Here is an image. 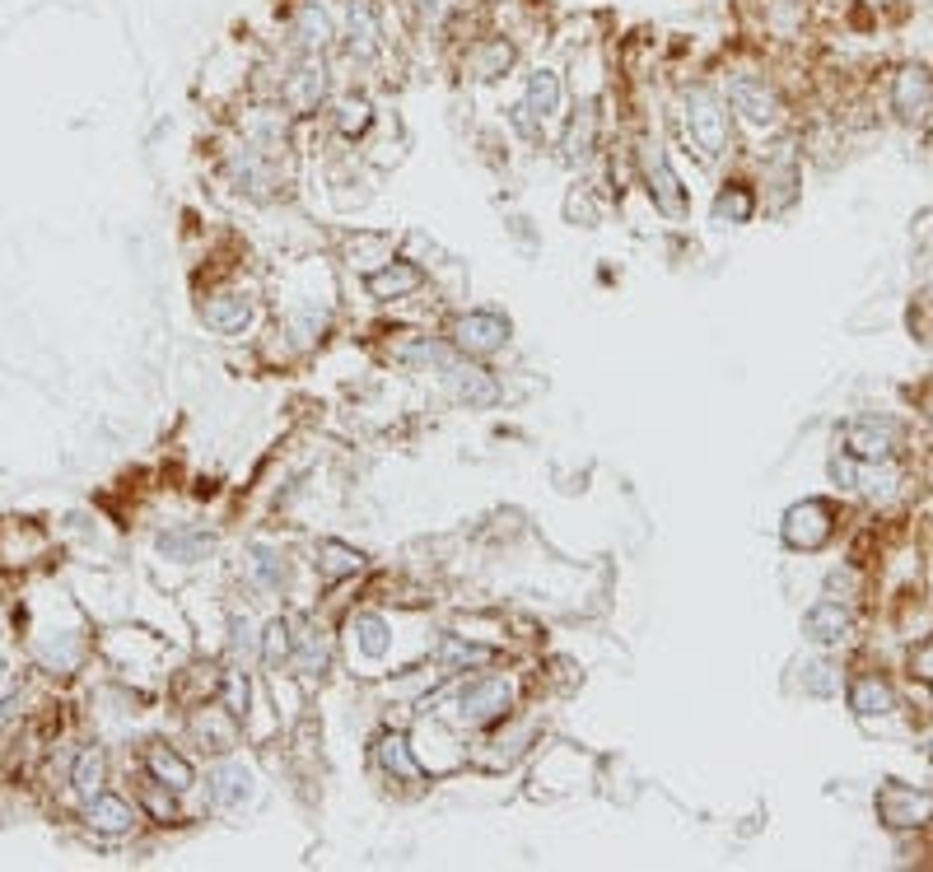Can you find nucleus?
I'll return each instance as SVG.
<instances>
[{
	"label": "nucleus",
	"mask_w": 933,
	"mask_h": 872,
	"mask_svg": "<svg viewBox=\"0 0 933 872\" xmlns=\"http://www.w3.org/2000/svg\"><path fill=\"white\" fill-rule=\"evenodd\" d=\"M453 719L466 723V728H481V723H495L505 719L513 709V682L509 676H476V682H466L453 700Z\"/></svg>",
	"instance_id": "obj_1"
},
{
	"label": "nucleus",
	"mask_w": 933,
	"mask_h": 872,
	"mask_svg": "<svg viewBox=\"0 0 933 872\" xmlns=\"http://www.w3.org/2000/svg\"><path fill=\"white\" fill-rule=\"evenodd\" d=\"M686 131L705 154H723V145H729V117H723L714 90H705V84L686 90Z\"/></svg>",
	"instance_id": "obj_2"
},
{
	"label": "nucleus",
	"mask_w": 933,
	"mask_h": 872,
	"mask_svg": "<svg viewBox=\"0 0 933 872\" xmlns=\"http://www.w3.org/2000/svg\"><path fill=\"white\" fill-rule=\"evenodd\" d=\"M729 103L752 127H775L780 121V94L766 84V75H752V71L729 75Z\"/></svg>",
	"instance_id": "obj_3"
},
{
	"label": "nucleus",
	"mask_w": 933,
	"mask_h": 872,
	"mask_svg": "<svg viewBox=\"0 0 933 872\" xmlns=\"http://www.w3.org/2000/svg\"><path fill=\"white\" fill-rule=\"evenodd\" d=\"M831 509H826L822 499H803V504H793V509L784 514V542L793 546V551H817V546H826L831 542Z\"/></svg>",
	"instance_id": "obj_4"
},
{
	"label": "nucleus",
	"mask_w": 933,
	"mask_h": 872,
	"mask_svg": "<svg viewBox=\"0 0 933 872\" xmlns=\"http://www.w3.org/2000/svg\"><path fill=\"white\" fill-rule=\"evenodd\" d=\"M645 178H649V191H653V205H659L668 220H682L686 215V191L677 182V173H672L663 145H645Z\"/></svg>",
	"instance_id": "obj_5"
},
{
	"label": "nucleus",
	"mask_w": 933,
	"mask_h": 872,
	"mask_svg": "<svg viewBox=\"0 0 933 872\" xmlns=\"http://www.w3.org/2000/svg\"><path fill=\"white\" fill-rule=\"evenodd\" d=\"M453 341L466 355H491L509 341V318H499V313H462L453 322Z\"/></svg>",
	"instance_id": "obj_6"
},
{
	"label": "nucleus",
	"mask_w": 933,
	"mask_h": 872,
	"mask_svg": "<svg viewBox=\"0 0 933 872\" xmlns=\"http://www.w3.org/2000/svg\"><path fill=\"white\" fill-rule=\"evenodd\" d=\"M444 378H448V392H453L462 406H472V411H486V406H495V401H499V382L481 369V364L453 360L444 369Z\"/></svg>",
	"instance_id": "obj_7"
},
{
	"label": "nucleus",
	"mask_w": 933,
	"mask_h": 872,
	"mask_svg": "<svg viewBox=\"0 0 933 872\" xmlns=\"http://www.w3.org/2000/svg\"><path fill=\"white\" fill-rule=\"evenodd\" d=\"M929 812H933V798L906 789V783H887V789L877 793V816H883L891 830L920 826V822H929Z\"/></svg>",
	"instance_id": "obj_8"
},
{
	"label": "nucleus",
	"mask_w": 933,
	"mask_h": 872,
	"mask_svg": "<svg viewBox=\"0 0 933 872\" xmlns=\"http://www.w3.org/2000/svg\"><path fill=\"white\" fill-rule=\"evenodd\" d=\"M229 173H234V182L248 191V197H271L275 191V168L271 160L262 154V145H244L229 160Z\"/></svg>",
	"instance_id": "obj_9"
},
{
	"label": "nucleus",
	"mask_w": 933,
	"mask_h": 872,
	"mask_svg": "<svg viewBox=\"0 0 933 872\" xmlns=\"http://www.w3.org/2000/svg\"><path fill=\"white\" fill-rule=\"evenodd\" d=\"M84 822H90V830H98V835H127V830H135V808L127 798H113V793H94L90 798V812H84Z\"/></svg>",
	"instance_id": "obj_10"
},
{
	"label": "nucleus",
	"mask_w": 933,
	"mask_h": 872,
	"mask_svg": "<svg viewBox=\"0 0 933 872\" xmlns=\"http://www.w3.org/2000/svg\"><path fill=\"white\" fill-rule=\"evenodd\" d=\"M845 452L859 462H887L891 458V425L877 421H854L845 429Z\"/></svg>",
	"instance_id": "obj_11"
},
{
	"label": "nucleus",
	"mask_w": 933,
	"mask_h": 872,
	"mask_svg": "<svg viewBox=\"0 0 933 872\" xmlns=\"http://www.w3.org/2000/svg\"><path fill=\"white\" fill-rule=\"evenodd\" d=\"M145 765H150V775H154V783L160 789H173V793H187L197 783V770L187 765L173 746H164V742H154L150 752H145Z\"/></svg>",
	"instance_id": "obj_12"
},
{
	"label": "nucleus",
	"mask_w": 933,
	"mask_h": 872,
	"mask_svg": "<svg viewBox=\"0 0 933 872\" xmlns=\"http://www.w3.org/2000/svg\"><path fill=\"white\" fill-rule=\"evenodd\" d=\"M205 789H211V802L215 808H244V802L252 798V770L248 765H220V770H211V779H205Z\"/></svg>",
	"instance_id": "obj_13"
},
{
	"label": "nucleus",
	"mask_w": 933,
	"mask_h": 872,
	"mask_svg": "<svg viewBox=\"0 0 933 872\" xmlns=\"http://www.w3.org/2000/svg\"><path fill=\"white\" fill-rule=\"evenodd\" d=\"M201 318H205L211 331H220V337H238V331L252 322V304L244 299V294H215V299H205Z\"/></svg>",
	"instance_id": "obj_14"
},
{
	"label": "nucleus",
	"mask_w": 933,
	"mask_h": 872,
	"mask_svg": "<svg viewBox=\"0 0 933 872\" xmlns=\"http://www.w3.org/2000/svg\"><path fill=\"white\" fill-rule=\"evenodd\" d=\"M345 47H351V57H359V61L378 57V20L365 0H351V10H345Z\"/></svg>",
	"instance_id": "obj_15"
},
{
	"label": "nucleus",
	"mask_w": 933,
	"mask_h": 872,
	"mask_svg": "<svg viewBox=\"0 0 933 872\" xmlns=\"http://www.w3.org/2000/svg\"><path fill=\"white\" fill-rule=\"evenodd\" d=\"M327 94V71H322V61H304L295 75L285 80V103L295 113H314L318 103Z\"/></svg>",
	"instance_id": "obj_16"
},
{
	"label": "nucleus",
	"mask_w": 933,
	"mask_h": 872,
	"mask_svg": "<svg viewBox=\"0 0 933 872\" xmlns=\"http://www.w3.org/2000/svg\"><path fill=\"white\" fill-rule=\"evenodd\" d=\"M248 579L267 592H281L290 579V565H285V551L281 546H267V542H252L248 546Z\"/></svg>",
	"instance_id": "obj_17"
},
{
	"label": "nucleus",
	"mask_w": 933,
	"mask_h": 872,
	"mask_svg": "<svg viewBox=\"0 0 933 872\" xmlns=\"http://www.w3.org/2000/svg\"><path fill=\"white\" fill-rule=\"evenodd\" d=\"M803 635H807L812 644H840L845 635H850V612H845L840 602H817V606H807Z\"/></svg>",
	"instance_id": "obj_18"
},
{
	"label": "nucleus",
	"mask_w": 933,
	"mask_h": 872,
	"mask_svg": "<svg viewBox=\"0 0 933 872\" xmlns=\"http://www.w3.org/2000/svg\"><path fill=\"white\" fill-rule=\"evenodd\" d=\"M425 275L416 267H406V261H388L383 271H369L365 275V290L374 294V299H402V294L411 290H421Z\"/></svg>",
	"instance_id": "obj_19"
},
{
	"label": "nucleus",
	"mask_w": 933,
	"mask_h": 872,
	"mask_svg": "<svg viewBox=\"0 0 933 872\" xmlns=\"http://www.w3.org/2000/svg\"><path fill=\"white\" fill-rule=\"evenodd\" d=\"M290 662L304 672V676H322L327 662H332V649H327V635L304 625V635H295V649H290Z\"/></svg>",
	"instance_id": "obj_20"
},
{
	"label": "nucleus",
	"mask_w": 933,
	"mask_h": 872,
	"mask_svg": "<svg viewBox=\"0 0 933 872\" xmlns=\"http://www.w3.org/2000/svg\"><path fill=\"white\" fill-rule=\"evenodd\" d=\"M523 113L542 117V121L560 113V75H556V71H532V80H528V98H523Z\"/></svg>",
	"instance_id": "obj_21"
},
{
	"label": "nucleus",
	"mask_w": 933,
	"mask_h": 872,
	"mask_svg": "<svg viewBox=\"0 0 933 872\" xmlns=\"http://www.w3.org/2000/svg\"><path fill=\"white\" fill-rule=\"evenodd\" d=\"M351 635H355V644H359V653L365 658H388V649H392V631H388V621L378 616V612H365V616H355L351 621Z\"/></svg>",
	"instance_id": "obj_22"
},
{
	"label": "nucleus",
	"mask_w": 933,
	"mask_h": 872,
	"mask_svg": "<svg viewBox=\"0 0 933 872\" xmlns=\"http://www.w3.org/2000/svg\"><path fill=\"white\" fill-rule=\"evenodd\" d=\"M378 761H383V770H388V775L406 779V783H416V779H421V765H416V756H411V742L402 738V732H388V738L378 742Z\"/></svg>",
	"instance_id": "obj_23"
},
{
	"label": "nucleus",
	"mask_w": 933,
	"mask_h": 872,
	"mask_svg": "<svg viewBox=\"0 0 933 872\" xmlns=\"http://www.w3.org/2000/svg\"><path fill=\"white\" fill-rule=\"evenodd\" d=\"M850 705H854V714H863V719H883V714H891L896 709V695H891V686L887 682H877V676H863V682H854V691H850Z\"/></svg>",
	"instance_id": "obj_24"
},
{
	"label": "nucleus",
	"mask_w": 933,
	"mask_h": 872,
	"mask_svg": "<svg viewBox=\"0 0 933 872\" xmlns=\"http://www.w3.org/2000/svg\"><path fill=\"white\" fill-rule=\"evenodd\" d=\"M160 551L173 555V561H182V565H192V561H201V555L211 551V532H201V528L164 532V537H160Z\"/></svg>",
	"instance_id": "obj_25"
},
{
	"label": "nucleus",
	"mask_w": 933,
	"mask_h": 872,
	"mask_svg": "<svg viewBox=\"0 0 933 872\" xmlns=\"http://www.w3.org/2000/svg\"><path fill=\"white\" fill-rule=\"evenodd\" d=\"M103 775H108V761H103V752H98V746H84V752L75 756V765H71L75 793H84V798L103 793Z\"/></svg>",
	"instance_id": "obj_26"
},
{
	"label": "nucleus",
	"mask_w": 933,
	"mask_h": 872,
	"mask_svg": "<svg viewBox=\"0 0 933 872\" xmlns=\"http://www.w3.org/2000/svg\"><path fill=\"white\" fill-rule=\"evenodd\" d=\"M359 565H365V555H359V551L341 546V542H318V569H322L327 584H336V579H345V574H355Z\"/></svg>",
	"instance_id": "obj_27"
},
{
	"label": "nucleus",
	"mask_w": 933,
	"mask_h": 872,
	"mask_svg": "<svg viewBox=\"0 0 933 872\" xmlns=\"http://www.w3.org/2000/svg\"><path fill=\"white\" fill-rule=\"evenodd\" d=\"M397 360H411V364H425V369H448V364H453L458 355L448 351V345H439V341H406V345H397Z\"/></svg>",
	"instance_id": "obj_28"
},
{
	"label": "nucleus",
	"mask_w": 933,
	"mask_h": 872,
	"mask_svg": "<svg viewBox=\"0 0 933 872\" xmlns=\"http://www.w3.org/2000/svg\"><path fill=\"white\" fill-rule=\"evenodd\" d=\"M896 108H901L906 117H920L929 108V84L920 71H906L901 84H896Z\"/></svg>",
	"instance_id": "obj_29"
},
{
	"label": "nucleus",
	"mask_w": 933,
	"mask_h": 872,
	"mask_svg": "<svg viewBox=\"0 0 933 872\" xmlns=\"http://www.w3.org/2000/svg\"><path fill=\"white\" fill-rule=\"evenodd\" d=\"M299 43L308 51H322L327 43H332V24H327V14L318 5H304L299 10Z\"/></svg>",
	"instance_id": "obj_30"
},
{
	"label": "nucleus",
	"mask_w": 933,
	"mask_h": 872,
	"mask_svg": "<svg viewBox=\"0 0 933 872\" xmlns=\"http://www.w3.org/2000/svg\"><path fill=\"white\" fill-rule=\"evenodd\" d=\"M197 732H201V742H215L211 752H229V746H234V714H229V719H220L215 709H205L201 719H197Z\"/></svg>",
	"instance_id": "obj_31"
},
{
	"label": "nucleus",
	"mask_w": 933,
	"mask_h": 872,
	"mask_svg": "<svg viewBox=\"0 0 933 872\" xmlns=\"http://www.w3.org/2000/svg\"><path fill=\"white\" fill-rule=\"evenodd\" d=\"M747 215H752V191H747V187H733V191H723V197L714 201V220H719V224H723V220H729V224H742Z\"/></svg>",
	"instance_id": "obj_32"
},
{
	"label": "nucleus",
	"mask_w": 933,
	"mask_h": 872,
	"mask_svg": "<svg viewBox=\"0 0 933 872\" xmlns=\"http://www.w3.org/2000/svg\"><path fill=\"white\" fill-rule=\"evenodd\" d=\"M290 649H295L290 621H271L267 635H262V658H267V662H281V658H290Z\"/></svg>",
	"instance_id": "obj_33"
},
{
	"label": "nucleus",
	"mask_w": 933,
	"mask_h": 872,
	"mask_svg": "<svg viewBox=\"0 0 933 872\" xmlns=\"http://www.w3.org/2000/svg\"><path fill=\"white\" fill-rule=\"evenodd\" d=\"M495 649L486 644H462V639H444L439 644V662H491Z\"/></svg>",
	"instance_id": "obj_34"
},
{
	"label": "nucleus",
	"mask_w": 933,
	"mask_h": 872,
	"mask_svg": "<svg viewBox=\"0 0 933 872\" xmlns=\"http://www.w3.org/2000/svg\"><path fill=\"white\" fill-rule=\"evenodd\" d=\"M336 127H341L345 135L365 131V127H369V103H365V98H345L341 113H336Z\"/></svg>",
	"instance_id": "obj_35"
},
{
	"label": "nucleus",
	"mask_w": 933,
	"mask_h": 872,
	"mask_svg": "<svg viewBox=\"0 0 933 872\" xmlns=\"http://www.w3.org/2000/svg\"><path fill=\"white\" fill-rule=\"evenodd\" d=\"M803 691H812V695H836V676H831V668L826 662H803Z\"/></svg>",
	"instance_id": "obj_36"
},
{
	"label": "nucleus",
	"mask_w": 933,
	"mask_h": 872,
	"mask_svg": "<svg viewBox=\"0 0 933 872\" xmlns=\"http://www.w3.org/2000/svg\"><path fill=\"white\" fill-rule=\"evenodd\" d=\"M589 145H593V113H583V117H579V127L569 131L565 154H569V160H583V154H589Z\"/></svg>",
	"instance_id": "obj_37"
},
{
	"label": "nucleus",
	"mask_w": 933,
	"mask_h": 872,
	"mask_svg": "<svg viewBox=\"0 0 933 872\" xmlns=\"http://www.w3.org/2000/svg\"><path fill=\"white\" fill-rule=\"evenodd\" d=\"M509 61H513V47H509V43H491V51L476 61V71H481V75H499Z\"/></svg>",
	"instance_id": "obj_38"
},
{
	"label": "nucleus",
	"mask_w": 933,
	"mask_h": 872,
	"mask_svg": "<svg viewBox=\"0 0 933 872\" xmlns=\"http://www.w3.org/2000/svg\"><path fill=\"white\" fill-rule=\"evenodd\" d=\"M234 653H257V631H252V621L248 616H234Z\"/></svg>",
	"instance_id": "obj_39"
},
{
	"label": "nucleus",
	"mask_w": 933,
	"mask_h": 872,
	"mask_svg": "<svg viewBox=\"0 0 933 872\" xmlns=\"http://www.w3.org/2000/svg\"><path fill=\"white\" fill-rule=\"evenodd\" d=\"M248 709V682L244 676H234L229 682V714H244Z\"/></svg>",
	"instance_id": "obj_40"
},
{
	"label": "nucleus",
	"mask_w": 933,
	"mask_h": 872,
	"mask_svg": "<svg viewBox=\"0 0 933 872\" xmlns=\"http://www.w3.org/2000/svg\"><path fill=\"white\" fill-rule=\"evenodd\" d=\"M920 668H924V672H920L924 682H933V649H924V653H920Z\"/></svg>",
	"instance_id": "obj_41"
},
{
	"label": "nucleus",
	"mask_w": 933,
	"mask_h": 872,
	"mask_svg": "<svg viewBox=\"0 0 933 872\" xmlns=\"http://www.w3.org/2000/svg\"><path fill=\"white\" fill-rule=\"evenodd\" d=\"M929 756H933V752H929Z\"/></svg>",
	"instance_id": "obj_42"
}]
</instances>
